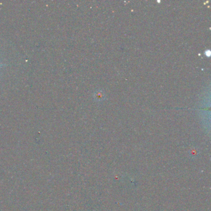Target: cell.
Masks as SVG:
<instances>
[{"instance_id":"cell-1","label":"cell","mask_w":211,"mask_h":211,"mask_svg":"<svg viewBox=\"0 0 211 211\" xmlns=\"http://www.w3.org/2000/svg\"><path fill=\"white\" fill-rule=\"evenodd\" d=\"M2 66V65H1V64H0V66Z\"/></svg>"}]
</instances>
